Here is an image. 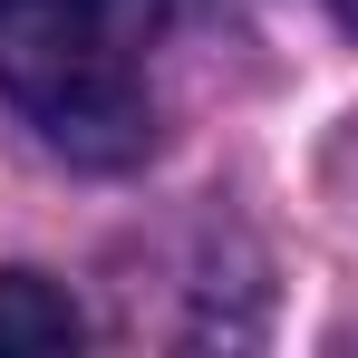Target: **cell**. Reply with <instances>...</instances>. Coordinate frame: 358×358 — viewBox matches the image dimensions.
<instances>
[{
    "instance_id": "cell-1",
    "label": "cell",
    "mask_w": 358,
    "mask_h": 358,
    "mask_svg": "<svg viewBox=\"0 0 358 358\" xmlns=\"http://www.w3.org/2000/svg\"><path fill=\"white\" fill-rule=\"evenodd\" d=\"M165 0H0V97L68 165H136L155 136Z\"/></svg>"
},
{
    "instance_id": "cell-2",
    "label": "cell",
    "mask_w": 358,
    "mask_h": 358,
    "mask_svg": "<svg viewBox=\"0 0 358 358\" xmlns=\"http://www.w3.org/2000/svg\"><path fill=\"white\" fill-rule=\"evenodd\" d=\"M87 339V310L49 271H0V358H59Z\"/></svg>"
},
{
    "instance_id": "cell-3",
    "label": "cell",
    "mask_w": 358,
    "mask_h": 358,
    "mask_svg": "<svg viewBox=\"0 0 358 358\" xmlns=\"http://www.w3.org/2000/svg\"><path fill=\"white\" fill-rule=\"evenodd\" d=\"M329 20H339V29H349V39H358V0H329Z\"/></svg>"
}]
</instances>
